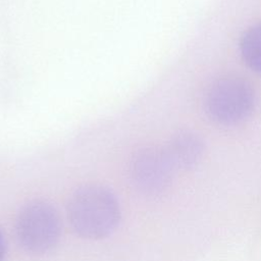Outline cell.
Returning <instances> with one entry per match:
<instances>
[{
    "mask_svg": "<svg viewBox=\"0 0 261 261\" xmlns=\"http://www.w3.org/2000/svg\"><path fill=\"white\" fill-rule=\"evenodd\" d=\"M67 218L76 234L100 240L111 234L120 220V206L115 195L100 185H86L71 195Z\"/></svg>",
    "mask_w": 261,
    "mask_h": 261,
    "instance_id": "6da1fadb",
    "label": "cell"
},
{
    "mask_svg": "<svg viewBox=\"0 0 261 261\" xmlns=\"http://www.w3.org/2000/svg\"><path fill=\"white\" fill-rule=\"evenodd\" d=\"M164 148L174 168L180 170L194 168L204 154V143L202 139L191 130L176 133Z\"/></svg>",
    "mask_w": 261,
    "mask_h": 261,
    "instance_id": "5b68a950",
    "label": "cell"
},
{
    "mask_svg": "<svg viewBox=\"0 0 261 261\" xmlns=\"http://www.w3.org/2000/svg\"><path fill=\"white\" fill-rule=\"evenodd\" d=\"M175 168L164 147L148 146L132 157L129 174L137 190L147 196L163 194L171 185Z\"/></svg>",
    "mask_w": 261,
    "mask_h": 261,
    "instance_id": "277c9868",
    "label": "cell"
},
{
    "mask_svg": "<svg viewBox=\"0 0 261 261\" xmlns=\"http://www.w3.org/2000/svg\"><path fill=\"white\" fill-rule=\"evenodd\" d=\"M240 51L245 63L261 73V23L250 27L242 36Z\"/></svg>",
    "mask_w": 261,
    "mask_h": 261,
    "instance_id": "8992f818",
    "label": "cell"
},
{
    "mask_svg": "<svg viewBox=\"0 0 261 261\" xmlns=\"http://www.w3.org/2000/svg\"><path fill=\"white\" fill-rule=\"evenodd\" d=\"M5 251H6V244H5V239L4 234L0 228V261L4 260L5 257Z\"/></svg>",
    "mask_w": 261,
    "mask_h": 261,
    "instance_id": "52a82bcc",
    "label": "cell"
},
{
    "mask_svg": "<svg viewBox=\"0 0 261 261\" xmlns=\"http://www.w3.org/2000/svg\"><path fill=\"white\" fill-rule=\"evenodd\" d=\"M15 232L19 245L33 254L49 252L58 243L61 223L56 209L48 202L36 200L19 211Z\"/></svg>",
    "mask_w": 261,
    "mask_h": 261,
    "instance_id": "3957f363",
    "label": "cell"
},
{
    "mask_svg": "<svg viewBox=\"0 0 261 261\" xmlns=\"http://www.w3.org/2000/svg\"><path fill=\"white\" fill-rule=\"evenodd\" d=\"M255 102L252 85L240 76L228 75L211 84L204 105L211 120L221 125H234L251 115Z\"/></svg>",
    "mask_w": 261,
    "mask_h": 261,
    "instance_id": "7a4b0ae2",
    "label": "cell"
}]
</instances>
